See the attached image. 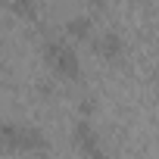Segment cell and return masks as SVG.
Segmentation results:
<instances>
[{"instance_id": "cell-1", "label": "cell", "mask_w": 159, "mask_h": 159, "mask_svg": "<svg viewBox=\"0 0 159 159\" xmlns=\"http://www.w3.org/2000/svg\"><path fill=\"white\" fill-rule=\"evenodd\" d=\"M50 150V137L44 128L28 122L0 119V153H25V156H44Z\"/></svg>"}, {"instance_id": "cell-2", "label": "cell", "mask_w": 159, "mask_h": 159, "mask_svg": "<svg viewBox=\"0 0 159 159\" xmlns=\"http://www.w3.org/2000/svg\"><path fill=\"white\" fill-rule=\"evenodd\" d=\"M44 62L56 78H66V81H75L81 75V56L62 38H47L44 41Z\"/></svg>"}, {"instance_id": "cell-3", "label": "cell", "mask_w": 159, "mask_h": 159, "mask_svg": "<svg viewBox=\"0 0 159 159\" xmlns=\"http://www.w3.org/2000/svg\"><path fill=\"white\" fill-rule=\"evenodd\" d=\"M72 143H75V150H78L81 159H106L103 137H100V131L94 128L91 119H78L72 125Z\"/></svg>"}, {"instance_id": "cell-4", "label": "cell", "mask_w": 159, "mask_h": 159, "mask_svg": "<svg viewBox=\"0 0 159 159\" xmlns=\"http://www.w3.org/2000/svg\"><path fill=\"white\" fill-rule=\"evenodd\" d=\"M94 50H97V56H103V59H119V56L125 53V38H122L116 28H103V31L94 38Z\"/></svg>"}, {"instance_id": "cell-5", "label": "cell", "mask_w": 159, "mask_h": 159, "mask_svg": "<svg viewBox=\"0 0 159 159\" xmlns=\"http://www.w3.org/2000/svg\"><path fill=\"white\" fill-rule=\"evenodd\" d=\"M66 31L72 38H91L94 34V22H91V16H72L66 22Z\"/></svg>"}, {"instance_id": "cell-6", "label": "cell", "mask_w": 159, "mask_h": 159, "mask_svg": "<svg viewBox=\"0 0 159 159\" xmlns=\"http://www.w3.org/2000/svg\"><path fill=\"white\" fill-rule=\"evenodd\" d=\"M10 10H13V13H16V16H28V19H34V16H38V10H41V7H38V3H13V7H10Z\"/></svg>"}]
</instances>
